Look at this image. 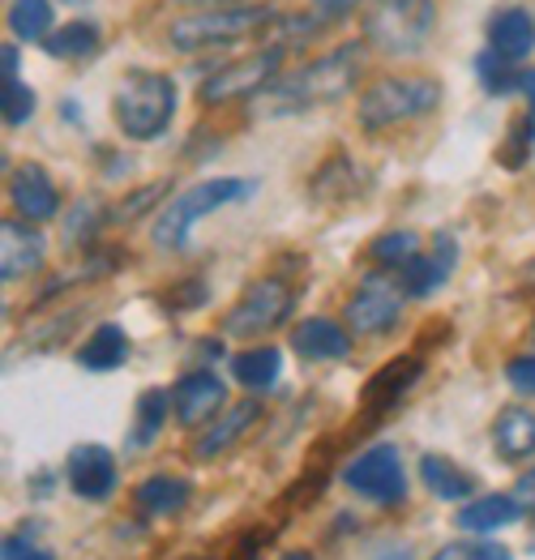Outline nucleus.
<instances>
[{
  "instance_id": "f257e3e1",
  "label": "nucleus",
  "mask_w": 535,
  "mask_h": 560,
  "mask_svg": "<svg viewBox=\"0 0 535 560\" xmlns=\"http://www.w3.org/2000/svg\"><path fill=\"white\" fill-rule=\"evenodd\" d=\"M360 44H347L304 69H295L288 78L270 82L266 91L257 94V112L261 116H292V112H309L317 103H335L356 86L360 78Z\"/></svg>"
},
{
  "instance_id": "f03ea898",
  "label": "nucleus",
  "mask_w": 535,
  "mask_h": 560,
  "mask_svg": "<svg viewBox=\"0 0 535 560\" xmlns=\"http://www.w3.org/2000/svg\"><path fill=\"white\" fill-rule=\"evenodd\" d=\"M112 112H116V125L120 133L133 141H154L167 133L172 116H176V82L167 73H147V69H133L120 91L112 98Z\"/></svg>"
},
{
  "instance_id": "7ed1b4c3",
  "label": "nucleus",
  "mask_w": 535,
  "mask_h": 560,
  "mask_svg": "<svg viewBox=\"0 0 535 560\" xmlns=\"http://www.w3.org/2000/svg\"><path fill=\"white\" fill-rule=\"evenodd\" d=\"M253 188L257 185H253V180H241V176L197 180V185H189L181 197H172V201L154 214V244H159V248H181V244L189 240V232H194L210 210H219V206H228V201H241Z\"/></svg>"
},
{
  "instance_id": "20e7f679",
  "label": "nucleus",
  "mask_w": 535,
  "mask_h": 560,
  "mask_svg": "<svg viewBox=\"0 0 535 560\" xmlns=\"http://www.w3.org/2000/svg\"><path fill=\"white\" fill-rule=\"evenodd\" d=\"M441 103V86L433 78H382L377 86L360 94V125L364 129H394V125H407V120H420L429 116Z\"/></svg>"
},
{
  "instance_id": "39448f33",
  "label": "nucleus",
  "mask_w": 535,
  "mask_h": 560,
  "mask_svg": "<svg viewBox=\"0 0 535 560\" xmlns=\"http://www.w3.org/2000/svg\"><path fill=\"white\" fill-rule=\"evenodd\" d=\"M433 26H438L433 0H382L369 13L364 35H369V44H377L389 56H411L429 44Z\"/></svg>"
},
{
  "instance_id": "423d86ee",
  "label": "nucleus",
  "mask_w": 535,
  "mask_h": 560,
  "mask_svg": "<svg viewBox=\"0 0 535 560\" xmlns=\"http://www.w3.org/2000/svg\"><path fill=\"white\" fill-rule=\"evenodd\" d=\"M270 22V9H206V13H189L181 22H172L167 39L176 51H201V47L236 44L244 35H257Z\"/></svg>"
},
{
  "instance_id": "0eeeda50",
  "label": "nucleus",
  "mask_w": 535,
  "mask_h": 560,
  "mask_svg": "<svg viewBox=\"0 0 535 560\" xmlns=\"http://www.w3.org/2000/svg\"><path fill=\"white\" fill-rule=\"evenodd\" d=\"M295 304V291L283 279H257L248 282L241 300L232 304L228 322H223V334L232 338H257V334H270L288 322Z\"/></svg>"
},
{
  "instance_id": "6e6552de",
  "label": "nucleus",
  "mask_w": 535,
  "mask_h": 560,
  "mask_svg": "<svg viewBox=\"0 0 535 560\" xmlns=\"http://www.w3.org/2000/svg\"><path fill=\"white\" fill-rule=\"evenodd\" d=\"M342 483L373 501V505H398L407 497V475L398 463V450L394 445H373L364 454H356L347 467H342Z\"/></svg>"
},
{
  "instance_id": "1a4fd4ad",
  "label": "nucleus",
  "mask_w": 535,
  "mask_h": 560,
  "mask_svg": "<svg viewBox=\"0 0 535 560\" xmlns=\"http://www.w3.org/2000/svg\"><path fill=\"white\" fill-rule=\"evenodd\" d=\"M403 282L386 279V275H364L356 295L347 300L342 308V322L351 334L369 338V334H386L394 322H398V308H403Z\"/></svg>"
},
{
  "instance_id": "9d476101",
  "label": "nucleus",
  "mask_w": 535,
  "mask_h": 560,
  "mask_svg": "<svg viewBox=\"0 0 535 560\" xmlns=\"http://www.w3.org/2000/svg\"><path fill=\"white\" fill-rule=\"evenodd\" d=\"M279 60H283V47H266V51H253V56L223 65L219 73H210L201 82V103L214 107V103H232V98H244V94H261L275 82Z\"/></svg>"
},
{
  "instance_id": "9b49d317",
  "label": "nucleus",
  "mask_w": 535,
  "mask_h": 560,
  "mask_svg": "<svg viewBox=\"0 0 535 560\" xmlns=\"http://www.w3.org/2000/svg\"><path fill=\"white\" fill-rule=\"evenodd\" d=\"M9 201L26 223H48L60 214V192L39 163H22L9 172Z\"/></svg>"
},
{
  "instance_id": "f8f14e48",
  "label": "nucleus",
  "mask_w": 535,
  "mask_h": 560,
  "mask_svg": "<svg viewBox=\"0 0 535 560\" xmlns=\"http://www.w3.org/2000/svg\"><path fill=\"white\" fill-rule=\"evenodd\" d=\"M69 483L82 501H107L120 483V470H116V454L107 445H78L69 454Z\"/></svg>"
},
{
  "instance_id": "ddd939ff",
  "label": "nucleus",
  "mask_w": 535,
  "mask_h": 560,
  "mask_svg": "<svg viewBox=\"0 0 535 560\" xmlns=\"http://www.w3.org/2000/svg\"><path fill=\"white\" fill-rule=\"evenodd\" d=\"M44 257H48V240L31 223H18V219L0 223V279H26V275H35L44 266Z\"/></svg>"
},
{
  "instance_id": "4468645a",
  "label": "nucleus",
  "mask_w": 535,
  "mask_h": 560,
  "mask_svg": "<svg viewBox=\"0 0 535 560\" xmlns=\"http://www.w3.org/2000/svg\"><path fill=\"white\" fill-rule=\"evenodd\" d=\"M223 402H228L223 381H219L214 373H206V369L185 373L181 381H176V389H172V411H176V420L185 423V428L206 423Z\"/></svg>"
},
{
  "instance_id": "2eb2a0df",
  "label": "nucleus",
  "mask_w": 535,
  "mask_h": 560,
  "mask_svg": "<svg viewBox=\"0 0 535 560\" xmlns=\"http://www.w3.org/2000/svg\"><path fill=\"white\" fill-rule=\"evenodd\" d=\"M261 420V411H257V402L248 398V402H236V407H228L219 420H210L201 428V436L194 441V454L201 463H210V458H219V454H228L236 441H241L244 432L253 428V423Z\"/></svg>"
},
{
  "instance_id": "dca6fc26",
  "label": "nucleus",
  "mask_w": 535,
  "mask_h": 560,
  "mask_svg": "<svg viewBox=\"0 0 535 560\" xmlns=\"http://www.w3.org/2000/svg\"><path fill=\"white\" fill-rule=\"evenodd\" d=\"M450 270H454V240L441 232L438 240H433V248H429V253H420L411 266H403V270H398V282H403V291H407V295L424 300V295H433L441 282L450 279Z\"/></svg>"
},
{
  "instance_id": "f3484780",
  "label": "nucleus",
  "mask_w": 535,
  "mask_h": 560,
  "mask_svg": "<svg viewBox=\"0 0 535 560\" xmlns=\"http://www.w3.org/2000/svg\"><path fill=\"white\" fill-rule=\"evenodd\" d=\"M292 351L304 360H342L351 351V329L330 317H304L292 329Z\"/></svg>"
},
{
  "instance_id": "a211bd4d",
  "label": "nucleus",
  "mask_w": 535,
  "mask_h": 560,
  "mask_svg": "<svg viewBox=\"0 0 535 560\" xmlns=\"http://www.w3.org/2000/svg\"><path fill=\"white\" fill-rule=\"evenodd\" d=\"M420 355H398L394 364H386L382 373H373V381L364 385V411L369 416H382V411H389L416 381H420Z\"/></svg>"
},
{
  "instance_id": "6ab92c4d",
  "label": "nucleus",
  "mask_w": 535,
  "mask_h": 560,
  "mask_svg": "<svg viewBox=\"0 0 535 560\" xmlns=\"http://www.w3.org/2000/svg\"><path fill=\"white\" fill-rule=\"evenodd\" d=\"M535 47V18L527 9H501L488 22V51H497L501 60H523Z\"/></svg>"
},
{
  "instance_id": "aec40b11",
  "label": "nucleus",
  "mask_w": 535,
  "mask_h": 560,
  "mask_svg": "<svg viewBox=\"0 0 535 560\" xmlns=\"http://www.w3.org/2000/svg\"><path fill=\"white\" fill-rule=\"evenodd\" d=\"M519 517H523L519 497H501V492H492V497H476V501H467V505L458 510V530L488 535V530H505V526H514Z\"/></svg>"
},
{
  "instance_id": "412c9836",
  "label": "nucleus",
  "mask_w": 535,
  "mask_h": 560,
  "mask_svg": "<svg viewBox=\"0 0 535 560\" xmlns=\"http://www.w3.org/2000/svg\"><path fill=\"white\" fill-rule=\"evenodd\" d=\"M492 441H497L501 458H510V463H519V458L535 454V411L532 407H505V411L497 416V423H492Z\"/></svg>"
},
{
  "instance_id": "4be33fe9",
  "label": "nucleus",
  "mask_w": 535,
  "mask_h": 560,
  "mask_svg": "<svg viewBox=\"0 0 535 560\" xmlns=\"http://www.w3.org/2000/svg\"><path fill=\"white\" fill-rule=\"evenodd\" d=\"M138 510L150 517H167V514H181L189 505V479H176V475H150L138 483L133 492Z\"/></svg>"
},
{
  "instance_id": "5701e85b",
  "label": "nucleus",
  "mask_w": 535,
  "mask_h": 560,
  "mask_svg": "<svg viewBox=\"0 0 535 560\" xmlns=\"http://www.w3.org/2000/svg\"><path fill=\"white\" fill-rule=\"evenodd\" d=\"M129 360V334L120 326H98L86 342H82V351H78V364L82 369H91V373H112V369H120Z\"/></svg>"
},
{
  "instance_id": "b1692460",
  "label": "nucleus",
  "mask_w": 535,
  "mask_h": 560,
  "mask_svg": "<svg viewBox=\"0 0 535 560\" xmlns=\"http://www.w3.org/2000/svg\"><path fill=\"white\" fill-rule=\"evenodd\" d=\"M279 373H283L279 347H253V351H241V355L232 360V376L241 381L244 389H253V394L270 389V385L279 381Z\"/></svg>"
},
{
  "instance_id": "393cba45",
  "label": "nucleus",
  "mask_w": 535,
  "mask_h": 560,
  "mask_svg": "<svg viewBox=\"0 0 535 560\" xmlns=\"http://www.w3.org/2000/svg\"><path fill=\"white\" fill-rule=\"evenodd\" d=\"M420 479H424V488H429L438 501H463V497L472 492V479L454 467L445 454H424V458H420Z\"/></svg>"
},
{
  "instance_id": "a878e982",
  "label": "nucleus",
  "mask_w": 535,
  "mask_h": 560,
  "mask_svg": "<svg viewBox=\"0 0 535 560\" xmlns=\"http://www.w3.org/2000/svg\"><path fill=\"white\" fill-rule=\"evenodd\" d=\"M95 47H98L95 22H65V26H56L48 39H44V51L56 56V60H82Z\"/></svg>"
},
{
  "instance_id": "bb28decb",
  "label": "nucleus",
  "mask_w": 535,
  "mask_h": 560,
  "mask_svg": "<svg viewBox=\"0 0 535 560\" xmlns=\"http://www.w3.org/2000/svg\"><path fill=\"white\" fill-rule=\"evenodd\" d=\"M9 31L18 39H48L51 35V0H13L9 4Z\"/></svg>"
},
{
  "instance_id": "cd10ccee",
  "label": "nucleus",
  "mask_w": 535,
  "mask_h": 560,
  "mask_svg": "<svg viewBox=\"0 0 535 560\" xmlns=\"http://www.w3.org/2000/svg\"><path fill=\"white\" fill-rule=\"evenodd\" d=\"M420 253H424V248H420V235L416 232H386V235H377L373 248H369V257H373L382 270H403V266H411Z\"/></svg>"
},
{
  "instance_id": "c85d7f7f",
  "label": "nucleus",
  "mask_w": 535,
  "mask_h": 560,
  "mask_svg": "<svg viewBox=\"0 0 535 560\" xmlns=\"http://www.w3.org/2000/svg\"><path fill=\"white\" fill-rule=\"evenodd\" d=\"M167 407H172V394L147 389V394L138 398V423H133V432H129V445H150V441L163 432V423H167Z\"/></svg>"
},
{
  "instance_id": "c756f323",
  "label": "nucleus",
  "mask_w": 535,
  "mask_h": 560,
  "mask_svg": "<svg viewBox=\"0 0 535 560\" xmlns=\"http://www.w3.org/2000/svg\"><path fill=\"white\" fill-rule=\"evenodd\" d=\"M514 60H501L497 51H488V56H480V82H485L488 94H514L523 91V73L519 69H510Z\"/></svg>"
},
{
  "instance_id": "7c9ffc66",
  "label": "nucleus",
  "mask_w": 535,
  "mask_h": 560,
  "mask_svg": "<svg viewBox=\"0 0 535 560\" xmlns=\"http://www.w3.org/2000/svg\"><path fill=\"white\" fill-rule=\"evenodd\" d=\"M0 116H4V125H13V129L26 125V120L35 116V91H31L26 82H18V78L4 82V86H0Z\"/></svg>"
},
{
  "instance_id": "2f4dec72",
  "label": "nucleus",
  "mask_w": 535,
  "mask_h": 560,
  "mask_svg": "<svg viewBox=\"0 0 535 560\" xmlns=\"http://www.w3.org/2000/svg\"><path fill=\"white\" fill-rule=\"evenodd\" d=\"M532 141H535V112H527V116H519L510 125V133L501 141V163L505 167H523L527 154H532Z\"/></svg>"
},
{
  "instance_id": "473e14b6",
  "label": "nucleus",
  "mask_w": 535,
  "mask_h": 560,
  "mask_svg": "<svg viewBox=\"0 0 535 560\" xmlns=\"http://www.w3.org/2000/svg\"><path fill=\"white\" fill-rule=\"evenodd\" d=\"M505 381H510L519 394L535 398V355H519V360H510V364H505Z\"/></svg>"
},
{
  "instance_id": "72a5a7b5",
  "label": "nucleus",
  "mask_w": 535,
  "mask_h": 560,
  "mask_svg": "<svg viewBox=\"0 0 535 560\" xmlns=\"http://www.w3.org/2000/svg\"><path fill=\"white\" fill-rule=\"evenodd\" d=\"M159 192H163V185H159V188H142V192H133L129 201H120V206L112 210V223H133V219H138V214H142L147 206H154V201H159Z\"/></svg>"
},
{
  "instance_id": "f704fd0d",
  "label": "nucleus",
  "mask_w": 535,
  "mask_h": 560,
  "mask_svg": "<svg viewBox=\"0 0 535 560\" xmlns=\"http://www.w3.org/2000/svg\"><path fill=\"white\" fill-rule=\"evenodd\" d=\"M0 552H4V560H56V557H51V548H39V544H31L26 535H9Z\"/></svg>"
},
{
  "instance_id": "c9c22d12",
  "label": "nucleus",
  "mask_w": 535,
  "mask_h": 560,
  "mask_svg": "<svg viewBox=\"0 0 535 560\" xmlns=\"http://www.w3.org/2000/svg\"><path fill=\"white\" fill-rule=\"evenodd\" d=\"M0 69H4V82H13V78H18L22 56H18V47H13V44H4V51H0Z\"/></svg>"
},
{
  "instance_id": "e433bc0d",
  "label": "nucleus",
  "mask_w": 535,
  "mask_h": 560,
  "mask_svg": "<svg viewBox=\"0 0 535 560\" xmlns=\"http://www.w3.org/2000/svg\"><path fill=\"white\" fill-rule=\"evenodd\" d=\"M472 560H514V557L501 544H480V548H472Z\"/></svg>"
},
{
  "instance_id": "4c0bfd02",
  "label": "nucleus",
  "mask_w": 535,
  "mask_h": 560,
  "mask_svg": "<svg viewBox=\"0 0 535 560\" xmlns=\"http://www.w3.org/2000/svg\"><path fill=\"white\" fill-rule=\"evenodd\" d=\"M519 505H532V510H535V470L519 479Z\"/></svg>"
},
{
  "instance_id": "58836bf2",
  "label": "nucleus",
  "mask_w": 535,
  "mask_h": 560,
  "mask_svg": "<svg viewBox=\"0 0 535 560\" xmlns=\"http://www.w3.org/2000/svg\"><path fill=\"white\" fill-rule=\"evenodd\" d=\"M322 13H347V9H356L360 0H313Z\"/></svg>"
},
{
  "instance_id": "ea45409f",
  "label": "nucleus",
  "mask_w": 535,
  "mask_h": 560,
  "mask_svg": "<svg viewBox=\"0 0 535 560\" xmlns=\"http://www.w3.org/2000/svg\"><path fill=\"white\" fill-rule=\"evenodd\" d=\"M433 560H472V552H467L463 544H445V548H441Z\"/></svg>"
},
{
  "instance_id": "a19ab883",
  "label": "nucleus",
  "mask_w": 535,
  "mask_h": 560,
  "mask_svg": "<svg viewBox=\"0 0 535 560\" xmlns=\"http://www.w3.org/2000/svg\"><path fill=\"white\" fill-rule=\"evenodd\" d=\"M78 206H82V214H91V206H95V201H78ZM86 228H95V219H86ZM78 235H82V219L69 228V240H78Z\"/></svg>"
},
{
  "instance_id": "79ce46f5",
  "label": "nucleus",
  "mask_w": 535,
  "mask_h": 560,
  "mask_svg": "<svg viewBox=\"0 0 535 560\" xmlns=\"http://www.w3.org/2000/svg\"><path fill=\"white\" fill-rule=\"evenodd\" d=\"M523 94H527V103H532L527 112H535V69H527V73H523Z\"/></svg>"
},
{
  "instance_id": "37998d69",
  "label": "nucleus",
  "mask_w": 535,
  "mask_h": 560,
  "mask_svg": "<svg viewBox=\"0 0 535 560\" xmlns=\"http://www.w3.org/2000/svg\"><path fill=\"white\" fill-rule=\"evenodd\" d=\"M176 4H206V9H223V4H232V0H176Z\"/></svg>"
},
{
  "instance_id": "c03bdc74",
  "label": "nucleus",
  "mask_w": 535,
  "mask_h": 560,
  "mask_svg": "<svg viewBox=\"0 0 535 560\" xmlns=\"http://www.w3.org/2000/svg\"><path fill=\"white\" fill-rule=\"evenodd\" d=\"M279 560H313V557H309V552H283Z\"/></svg>"
},
{
  "instance_id": "a18cd8bd",
  "label": "nucleus",
  "mask_w": 535,
  "mask_h": 560,
  "mask_svg": "<svg viewBox=\"0 0 535 560\" xmlns=\"http://www.w3.org/2000/svg\"><path fill=\"white\" fill-rule=\"evenodd\" d=\"M65 4H86V0H65Z\"/></svg>"
}]
</instances>
